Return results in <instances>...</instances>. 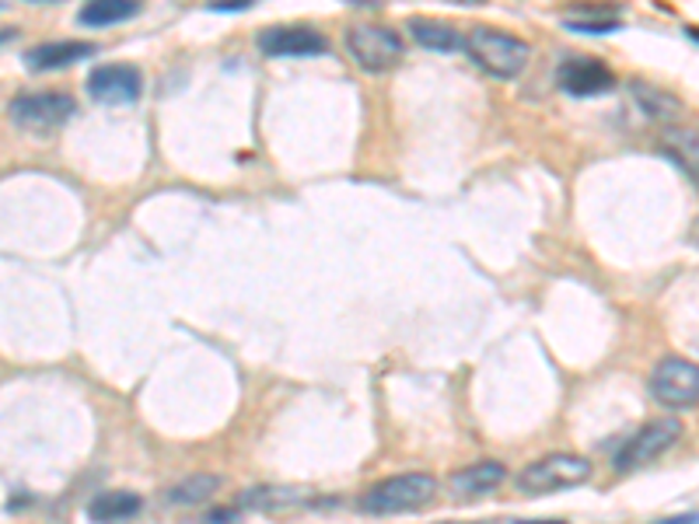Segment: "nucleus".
I'll return each mask as SVG.
<instances>
[{
  "instance_id": "f257e3e1",
  "label": "nucleus",
  "mask_w": 699,
  "mask_h": 524,
  "mask_svg": "<svg viewBox=\"0 0 699 524\" xmlns=\"http://www.w3.org/2000/svg\"><path fill=\"white\" fill-rule=\"evenodd\" d=\"M466 53L490 77H500V81H514L529 67V42H521L518 35H508L500 29H487V25H479L466 35Z\"/></svg>"
},
{
  "instance_id": "f03ea898",
  "label": "nucleus",
  "mask_w": 699,
  "mask_h": 524,
  "mask_svg": "<svg viewBox=\"0 0 699 524\" xmlns=\"http://www.w3.org/2000/svg\"><path fill=\"white\" fill-rule=\"evenodd\" d=\"M434 496H437L434 475L406 472V475H392L385 483L371 486L361 496V511L364 514H413V511H424L427 504H434Z\"/></svg>"
},
{
  "instance_id": "7ed1b4c3",
  "label": "nucleus",
  "mask_w": 699,
  "mask_h": 524,
  "mask_svg": "<svg viewBox=\"0 0 699 524\" xmlns=\"http://www.w3.org/2000/svg\"><path fill=\"white\" fill-rule=\"evenodd\" d=\"M592 479V462L581 454H545L539 462H532L529 469L518 472V486L532 496L542 493H560V490H574L581 483Z\"/></svg>"
},
{
  "instance_id": "20e7f679",
  "label": "nucleus",
  "mask_w": 699,
  "mask_h": 524,
  "mask_svg": "<svg viewBox=\"0 0 699 524\" xmlns=\"http://www.w3.org/2000/svg\"><path fill=\"white\" fill-rule=\"evenodd\" d=\"M682 437V423L675 417H658L647 420L637 433L626 437L623 451L616 454V472H640L654 465L658 458H665Z\"/></svg>"
},
{
  "instance_id": "39448f33",
  "label": "nucleus",
  "mask_w": 699,
  "mask_h": 524,
  "mask_svg": "<svg viewBox=\"0 0 699 524\" xmlns=\"http://www.w3.org/2000/svg\"><path fill=\"white\" fill-rule=\"evenodd\" d=\"M346 50L367 74H385L403 60V39L385 25L361 21L346 32Z\"/></svg>"
},
{
  "instance_id": "423d86ee",
  "label": "nucleus",
  "mask_w": 699,
  "mask_h": 524,
  "mask_svg": "<svg viewBox=\"0 0 699 524\" xmlns=\"http://www.w3.org/2000/svg\"><path fill=\"white\" fill-rule=\"evenodd\" d=\"M650 396L668 409L699 406V364L686 357H665L650 370Z\"/></svg>"
},
{
  "instance_id": "0eeeda50",
  "label": "nucleus",
  "mask_w": 699,
  "mask_h": 524,
  "mask_svg": "<svg viewBox=\"0 0 699 524\" xmlns=\"http://www.w3.org/2000/svg\"><path fill=\"white\" fill-rule=\"evenodd\" d=\"M77 113V105L71 95L63 92H35V95H18L8 105V116L14 119V126L29 129V134H46V129L63 126Z\"/></svg>"
},
{
  "instance_id": "6e6552de",
  "label": "nucleus",
  "mask_w": 699,
  "mask_h": 524,
  "mask_svg": "<svg viewBox=\"0 0 699 524\" xmlns=\"http://www.w3.org/2000/svg\"><path fill=\"white\" fill-rule=\"evenodd\" d=\"M259 50L267 56H325L330 39L309 25H273L259 32Z\"/></svg>"
},
{
  "instance_id": "1a4fd4ad",
  "label": "nucleus",
  "mask_w": 699,
  "mask_h": 524,
  "mask_svg": "<svg viewBox=\"0 0 699 524\" xmlns=\"http://www.w3.org/2000/svg\"><path fill=\"white\" fill-rule=\"evenodd\" d=\"M140 92H144V77L137 67H129V63H108V67H98L87 77V95L105 105H129L140 98Z\"/></svg>"
},
{
  "instance_id": "9d476101",
  "label": "nucleus",
  "mask_w": 699,
  "mask_h": 524,
  "mask_svg": "<svg viewBox=\"0 0 699 524\" xmlns=\"http://www.w3.org/2000/svg\"><path fill=\"white\" fill-rule=\"evenodd\" d=\"M556 81L563 92L574 98H592V95H602V92H612V87H616V74H612L602 60H592V56L563 60L556 71Z\"/></svg>"
},
{
  "instance_id": "9b49d317",
  "label": "nucleus",
  "mask_w": 699,
  "mask_h": 524,
  "mask_svg": "<svg viewBox=\"0 0 699 524\" xmlns=\"http://www.w3.org/2000/svg\"><path fill=\"white\" fill-rule=\"evenodd\" d=\"M629 95H633V102H637V108L647 119L661 123V126L679 123L686 116V102L675 92H668V87H661V84H650V81L637 77V81H629Z\"/></svg>"
},
{
  "instance_id": "f8f14e48",
  "label": "nucleus",
  "mask_w": 699,
  "mask_h": 524,
  "mask_svg": "<svg viewBox=\"0 0 699 524\" xmlns=\"http://www.w3.org/2000/svg\"><path fill=\"white\" fill-rule=\"evenodd\" d=\"M504 479H508V472L500 462H476L462 472H455L448 479V490H451L455 500H479V496L493 493Z\"/></svg>"
},
{
  "instance_id": "ddd939ff",
  "label": "nucleus",
  "mask_w": 699,
  "mask_h": 524,
  "mask_svg": "<svg viewBox=\"0 0 699 524\" xmlns=\"http://www.w3.org/2000/svg\"><path fill=\"white\" fill-rule=\"evenodd\" d=\"M658 150L665 158H671L675 165H679L692 182H699V134H696V129L668 123L658 134Z\"/></svg>"
},
{
  "instance_id": "4468645a",
  "label": "nucleus",
  "mask_w": 699,
  "mask_h": 524,
  "mask_svg": "<svg viewBox=\"0 0 699 524\" xmlns=\"http://www.w3.org/2000/svg\"><path fill=\"white\" fill-rule=\"evenodd\" d=\"M98 46L92 42H46V46H35L25 53V63L32 71H60V67H71L77 60L95 56Z\"/></svg>"
},
{
  "instance_id": "2eb2a0df",
  "label": "nucleus",
  "mask_w": 699,
  "mask_h": 524,
  "mask_svg": "<svg viewBox=\"0 0 699 524\" xmlns=\"http://www.w3.org/2000/svg\"><path fill=\"white\" fill-rule=\"evenodd\" d=\"M409 35H413V42H417V46L434 50V53H458V50H466L462 32L445 25V21H437V18H413L409 21Z\"/></svg>"
},
{
  "instance_id": "dca6fc26",
  "label": "nucleus",
  "mask_w": 699,
  "mask_h": 524,
  "mask_svg": "<svg viewBox=\"0 0 699 524\" xmlns=\"http://www.w3.org/2000/svg\"><path fill=\"white\" fill-rule=\"evenodd\" d=\"M140 0H87L81 8L77 21L84 29H108V25H119V21L140 14Z\"/></svg>"
},
{
  "instance_id": "f3484780",
  "label": "nucleus",
  "mask_w": 699,
  "mask_h": 524,
  "mask_svg": "<svg viewBox=\"0 0 699 524\" xmlns=\"http://www.w3.org/2000/svg\"><path fill=\"white\" fill-rule=\"evenodd\" d=\"M144 500L137 493L129 490H108V493H98L92 504H87V517L92 521H126L140 514Z\"/></svg>"
},
{
  "instance_id": "a211bd4d",
  "label": "nucleus",
  "mask_w": 699,
  "mask_h": 524,
  "mask_svg": "<svg viewBox=\"0 0 699 524\" xmlns=\"http://www.w3.org/2000/svg\"><path fill=\"white\" fill-rule=\"evenodd\" d=\"M221 486V479L217 475H189L182 479V483H175L165 500L171 507H196V504H204V500H210V493Z\"/></svg>"
},
{
  "instance_id": "6ab92c4d",
  "label": "nucleus",
  "mask_w": 699,
  "mask_h": 524,
  "mask_svg": "<svg viewBox=\"0 0 699 524\" xmlns=\"http://www.w3.org/2000/svg\"><path fill=\"white\" fill-rule=\"evenodd\" d=\"M301 493L298 490H249L242 496V507H252V511H291L301 504Z\"/></svg>"
},
{
  "instance_id": "aec40b11",
  "label": "nucleus",
  "mask_w": 699,
  "mask_h": 524,
  "mask_svg": "<svg viewBox=\"0 0 699 524\" xmlns=\"http://www.w3.org/2000/svg\"><path fill=\"white\" fill-rule=\"evenodd\" d=\"M571 32H587V35H605V32H619V21L616 18H602L595 14L592 21H584V18H566L563 21Z\"/></svg>"
},
{
  "instance_id": "412c9836",
  "label": "nucleus",
  "mask_w": 699,
  "mask_h": 524,
  "mask_svg": "<svg viewBox=\"0 0 699 524\" xmlns=\"http://www.w3.org/2000/svg\"><path fill=\"white\" fill-rule=\"evenodd\" d=\"M252 0H210V11H246Z\"/></svg>"
},
{
  "instance_id": "4be33fe9",
  "label": "nucleus",
  "mask_w": 699,
  "mask_h": 524,
  "mask_svg": "<svg viewBox=\"0 0 699 524\" xmlns=\"http://www.w3.org/2000/svg\"><path fill=\"white\" fill-rule=\"evenodd\" d=\"M234 517V511H210L207 514V521H231Z\"/></svg>"
},
{
  "instance_id": "5701e85b",
  "label": "nucleus",
  "mask_w": 699,
  "mask_h": 524,
  "mask_svg": "<svg viewBox=\"0 0 699 524\" xmlns=\"http://www.w3.org/2000/svg\"><path fill=\"white\" fill-rule=\"evenodd\" d=\"M14 39V29H4V32H0V42H11Z\"/></svg>"
},
{
  "instance_id": "b1692460",
  "label": "nucleus",
  "mask_w": 699,
  "mask_h": 524,
  "mask_svg": "<svg viewBox=\"0 0 699 524\" xmlns=\"http://www.w3.org/2000/svg\"><path fill=\"white\" fill-rule=\"evenodd\" d=\"M29 4H56V0H29Z\"/></svg>"
}]
</instances>
